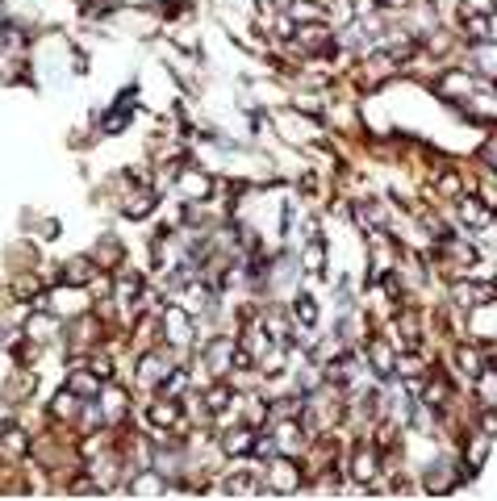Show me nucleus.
<instances>
[{"mask_svg":"<svg viewBox=\"0 0 497 501\" xmlns=\"http://www.w3.org/2000/svg\"><path fill=\"white\" fill-rule=\"evenodd\" d=\"M372 472H377V455H372V451H355V459H351V476H355V480H368Z\"/></svg>","mask_w":497,"mask_h":501,"instance_id":"obj_1","label":"nucleus"},{"mask_svg":"<svg viewBox=\"0 0 497 501\" xmlns=\"http://www.w3.org/2000/svg\"><path fill=\"white\" fill-rule=\"evenodd\" d=\"M372 363H377V372H389V367H393V359H389V351H385V347L372 351Z\"/></svg>","mask_w":497,"mask_h":501,"instance_id":"obj_10","label":"nucleus"},{"mask_svg":"<svg viewBox=\"0 0 497 501\" xmlns=\"http://www.w3.org/2000/svg\"><path fill=\"white\" fill-rule=\"evenodd\" d=\"M168 334H172V343H184L188 338V326H184V313H168Z\"/></svg>","mask_w":497,"mask_h":501,"instance_id":"obj_5","label":"nucleus"},{"mask_svg":"<svg viewBox=\"0 0 497 501\" xmlns=\"http://www.w3.org/2000/svg\"><path fill=\"white\" fill-rule=\"evenodd\" d=\"M84 276H88V268H84V264H71V268H67V280H84Z\"/></svg>","mask_w":497,"mask_h":501,"instance_id":"obj_14","label":"nucleus"},{"mask_svg":"<svg viewBox=\"0 0 497 501\" xmlns=\"http://www.w3.org/2000/svg\"><path fill=\"white\" fill-rule=\"evenodd\" d=\"M318 255H322V246H318V242H314V246H309V250H305V268H318V264H322V259H318Z\"/></svg>","mask_w":497,"mask_h":501,"instance_id":"obj_11","label":"nucleus"},{"mask_svg":"<svg viewBox=\"0 0 497 501\" xmlns=\"http://www.w3.org/2000/svg\"><path fill=\"white\" fill-rule=\"evenodd\" d=\"M251 484H255L251 476H234V480H226V489H230V493H251Z\"/></svg>","mask_w":497,"mask_h":501,"instance_id":"obj_9","label":"nucleus"},{"mask_svg":"<svg viewBox=\"0 0 497 501\" xmlns=\"http://www.w3.org/2000/svg\"><path fill=\"white\" fill-rule=\"evenodd\" d=\"M71 393H75V397H92V393H100V389H96L92 376H71Z\"/></svg>","mask_w":497,"mask_h":501,"instance_id":"obj_3","label":"nucleus"},{"mask_svg":"<svg viewBox=\"0 0 497 501\" xmlns=\"http://www.w3.org/2000/svg\"><path fill=\"white\" fill-rule=\"evenodd\" d=\"M71 410H75V397H59L55 401V414H71Z\"/></svg>","mask_w":497,"mask_h":501,"instance_id":"obj_13","label":"nucleus"},{"mask_svg":"<svg viewBox=\"0 0 497 501\" xmlns=\"http://www.w3.org/2000/svg\"><path fill=\"white\" fill-rule=\"evenodd\" d=\"M246 447H251V435H246V430H238V435L226 439V451H230V455H238V451H246Z\"/></svg>","mask_w":497,"mask_h":501,"instance_id":"obj_8","label":"nucleus"},{"mask_svg":"<svg viewBox=\"0 0 497 501\" xmlns=\"http://www.w3.org/2000/svg\"><path fill=\"white\" fill-rule=\"evenodd\" d=\"M184 197H209V176H184Z\"/></svg>","mask_w":497,"mask_h":501,"instance_id":"obj_2","label":"nucleus"},{"mask_svg":"<svg viewBox=\"0 0 497 501\" xmlns=\"http://www.w3.org/2000/svg\"><path fill=\"white\" fill-rule=\"evenodd\" d=\"M151 205H155V192H143V197H134L126 209H130V217H143V213H151Z\"/></svg>","mask_w":497,"mask_h":501,"instance_id":"obj_4","label":"nucleus"},{"mask_svg":"<svg viewBox=\"0 0 497 501\" xmlns=\"http://www.w3.org/2000/svg\"><path fill=\"white\" fill-rule=\"evenodd\" d=\"M226 401H230V393H226V389H217V393H209V406H213V410H222Z\"/></svg>","mask_w":497,"mask_h":501,"instance_id":"obj_12","label":"nucleus"},{"mask_svg":"<svg viewBox=\"0 0 497 501\" xmlns=\"http://www.w3.org/2000/svg\"><path fill=\"white\" fill-rule=\"evenodd\" d=\"M134 493H138V497H151V493H163V489H159V476H138V480H134Z\"/></svg>","mask_w":497,"mask_h":501,"instance_id":"obj_7","label":"nucleus"},{"mask_svg":"<svg viewBox=\"0 0 497 501\" xmlns=\"http://www.w3.org/2000/svg\"><path fill=\"white\" fill-rule=\"evenodd\" d=\"M297 313H301V326H314V322H318V309H314L309 297H297Z\"/></svg>","mask_w":497,"mask_h":501,"instance_id":"obj_6","label":"nucleus"}]
</instances>
